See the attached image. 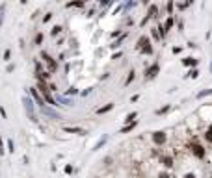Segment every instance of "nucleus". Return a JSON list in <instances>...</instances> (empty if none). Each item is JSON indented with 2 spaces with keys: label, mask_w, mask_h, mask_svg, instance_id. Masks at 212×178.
Segmentation results:
<instances>
[{
  "label": "nucleus",
  "mask_w": 212,
  "mask_h": 178,
  "mask_svg": "<svg viewBox=\"0 0 212 178\" xmlns=\"http://www.w3.org/2000/svg\"><path fill=\"white\" fill-rule=\"evenodd\" d=\"M43 59L47 61V65H48V69H50V72H54V71L58 69V63H56V61H54V59H52V58H50V56H48L47 52H43Z\"/></svg>",
  "instance_id": "obj_1"
},
{
  "label": "nucleus",
  "mask_w": 212,
  "mask_h": 178,
  "mask_svg": "<svg viewBox=\"0 0 212 178\" xmlns=\"http://www.w3.org/2000/svg\"><path fill=\"white\" fill-rule=\"evenodd\" d=\"M153 141H155L156 145H164V143H166V134H164V132H155V134H153Z\"/></svg>",
  "instance_id": "obj_2"
},
{
  "label": "nucleus",
  "mask_w": 212,
  "mask_h": 178,
  "mask_svg": "<svg viewBox=\"0 0 212 178\" xmlns=\"http://www.w3.org/2000/svg\"><path fill=\"white\" fill-rule=\"evenodd\" d=\"M158 71H160V67H158V65H153V67H149V69L145 71V76H147V78H153V76L158 74Z\"/></svg>",
  "instance_id": "obj_3"
},
{
  "label": "nucleus",
  "mask_w": 212,
  "mask_h": 178,
  "mask_svg": "<svg viewBox=\"0 0 212 178\" xmlns=\"http://www.w3.org/2000/svg\"><path fill=\"white\" fill-rule=\"evenodd\" d=\"M192 150H194V154H196L197 158H203V156H205V149H203L201 145H197V143L192 145Z\"/></svg>",
  "instance_id": "obj_4"
},
{
  "label": "nucleus",
  "mask_w": 212,
  "mask_h": 178,
  "mask_svg": "<svg viewBox=\"0 0 212 178\" xmlns=\"http://www.w3.org/2000/svg\"><path fill=\"white\" fill-rule=\"evenodd\" d=\"M30 93H32V97L35 98V102H37L39 106H43V98H41V95H39V91H37V89H30Z\"/></svg>",
  "instance_id": "obj_5"
},
{
  "label": "nucleus",
  "mask_w": 212,
  "mask_h": 178,
  "mask_svg": "<svg viewBox=\"0 0 212 178\" xmlns=\"http://www.w3.org/2000/svg\"><path fill=\"white\" fill-rule=\"evenodd\" d=\"M147 45H149V39H147V37H140V41H138V48L142 50V48L147 46Z\"/></svg>",
  "instance_id": "obj_6"
},
{
  "label": "nucleus",
  "mask_w": 212,
  "mask_h": 178,
  "mask_svg": "<svg viewBox=\"0 0 212 178\" xmlns=\"http://www.w3.org/2000/svg\"><path fill=\"white\" fill-rule=\"evenodd\" d=\"M183 63H184L186 67H190V65H196L197 59H194V58H186V59H183Z\"/></svg>",
  "instance_id": "obj_7"
},
{
  "label": "nucleus",
  "mask_w": 212,
  "mask_h": 178,
  "mask_svg": "<svg viewBox=\"0 0 212 178\" xmlns=\"http://www.w3.org/2000/svg\"><path fill=\"white\" fill-rule=\"evenodd\" d=\"M112 108H114V104H108V106H104V108H99L97 113H99V115H101V113H106V111H110Z\"/></svg>",
  "instance_id": "obj_8"
},
{
  "label": "nucleus",
  "mask_w": 212,
  "mask_h": 178,
  "mask_svg": "<svg viewBox=\"0 0 212 178\" xmlns=\"http://www.w3.org/2000/svg\"><path fill=\"white\" fill-rule=\"evenodd\" d=\"M65 132H71V134H86L82 128H69V126L65 128Z\"/></svg>",
  "instance_id": "obj_9"
},
{
  "label": "nucleus",
  "mask_w": 212,
  "mask_h": 178,
  "mask_svg": "<svg viewBox=\"0 0 212 178\" xmlns=\"http://www.w3.org/2000/svg\"><path fill=\"white\" fill-rule=\"evenodd\" d=\"M171 26H173V19H171V17H169V19H168V20H166V24H164V30H166V32H168V30H169V28H171Z\"/></svg>",
  "instance_id": "obj_10"
},
{
  "label": "nucleus",
  "mask_w": 212,
  "mask_h": 178,
  "mask_svg": "<svg viewBox=\"0 0 212 178\" xmlns=\"http://www.w3.org/2000/svg\"><path fill=\"white\" fill-rule=\"evenodd\" d=\"M24 104H26V108H28V111L32 113V111H34V106H32V102H30L28 98H24Z\"/></svg>",
  "instance_id": "obj_11"
},
{
  "label": "nucleus",
  "mask_w": 212,
  "mask_h": 178,
  "mask_svg": "<svg viewBox=\"0 0 212 178\" xmlns=\"http://www.w3.org/2000/svg\"><path fill=\"white\" fill-rule=\"evenodd\" d=\"M162 162H164V165H166V167H171V165H173V160H171V158H164Z\"/></svg>",
  "instance_id": "obj_12"
},
{
  "label": "nucleus",
  "mask_w": 212,
  "mask_h": 178,
  "mask_svg": "<svg viewBox=\"0 0 212 178\" xmlns=\"http://www.w3.org/2000/svg\"><path fill=\"white\" fill-rule=\"evenodd\" d=\"M205 137H207V141H212V126L207 130V134H205Z\"/></svg>",
  "instance_id": "obj_13"
},
{
  "label": "nucleus",
  "mask_w": 212,
  "mask_h": 178,
  "mask_svg": "<svg viewBox=\"0 0 212 178\" xmlns=\"http://www.w3.org/2000/svg\"><path fill=\"white\" fill-rule=\"evenodd\" d=\"M60 32H61V26H54L52 28V35H58Z\"/></svg>",
  "instance_id": "obj_14"
},
{
  "label": "nucleus",
  "mask_w": 212,
  "mask_h": 178,
  "mask_svg": "<svg viewBox=\"0 0 212 178\" xmlns=\"http://www.w3.org/2000/svg\"><path fill=\"white\" fill-rule=\"evenodd\" d=\"M134 126H136V123H132V124H129V126H125V128H123V130H121V132H123V134H125V132H129V130H132V128H134Z\"/></svg>",
  "instance_id": "obj_15"
},
{
  "label": "nucleus",
  "mask_w": 212,
  "mask_h": 178,
  "mask_svg": "<svg viewBox=\"0 0 212 178\" xmlns=\"http://www.w3.org/2000/svg\"><path fill=\"white\" fill-rule=\"evenodd\" d=\"M132 119H136V113H130V115H129V117H127L125 121H127V123H134Z\"/></svg>",
  "instance_id": "obj_16"
},
{
  "label": "nucleus",
  "mask_w": 212,
  "mask_h": 178,
  "mask_svg": "<svg viewBox=\"0 0 212 178\" xmlns=\"http://www.w3.org/2000/svg\"><path fill=\"white\" fill-rule=\"evenodd\" d=\"M210 93H212V89H207V91H201L197 97H205V95H210Z\"/></svg>",
  "instance_id": "obj_17"
},
{
  "label": "nucleus",
  "mask_w": 212,
  "mask_h": 178,
  "mask_svg": "<svg viewBox=\"0 0 212 178\" xmlns=\"http://www.w3.org/2000/svg\"><path fill=\"white\" fill-rule=\"evenodd\" d=\"M41 41H43V33H37V37H35V43H37V45H39V43H41Z\"/></svg>",
  "instance_id": "obj_18"
},
{
  "label": "nucleus",
  "mask_w": 212,
  "mask_h": 178,
  "mask_svg": "<svg viewBox=\"0 0 212 178\" xmlns=\"http://www.w3.org/2000/svg\"><path fill=\"white\" fill-rule=\"evenodd\" d=\"M132 80H134V71H132V72H130V74H129V78H127V84H130V82H132Z\"/></svg>",
  "instance_id": "obj_19"
},
{
  "label": "nucleus",
  "mask_w": 212,
  "mask_h": 178,
  "mask_svg": "<svg viewBox=\"0 0 212 178\" xmlns=\"http://www.w3.org/2000/svg\"><path fill=\"white\" fill-rule=\"evenodd\" d=\"M149 13H151V17H153V15H156V7H155V6H153V7H151V11H149Z\"/></svg>",
  "instance_id": "obj_20"
},
{
  "label": "nucleus",
  "mask_w": 212,
  "mask_h": 178,
  "mask_svg": "<svg viewBox=\"0 0 212 178\" xmlns=\"http://www.w3.org/2000/svg\"><path fill=\"white\" fill-rule=\"evenodd\" d=\"M160 178H168V175H166V173H164V175H160Z\"/></svg>",
  "instance_id": "obj_21"
},
{
  "label": "nucleus",
  "mask_w": 212,
  "mask_h": 178,
  "mask_svg": "<svg viewBox=\"0 0 212 178\" xmlns=\"http://www.w3.org/2000/svg\"><path fill=\"white\" fill-rule=\"evenodd\" d=\"M184 178H194V175H186Z\"/></svg>",
  "instance_id": "obj_22"
}]
</instances>
